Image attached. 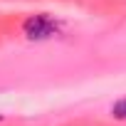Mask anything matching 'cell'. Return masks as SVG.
I'll return each instance as SVG.
<instances>
[{
  "label": "cell",
  "mask_w": 126,
  "mask_h": 126,
  "mask_svg": "<svg viewBox=\"0 0 126 126\" xmlns=\"http://www.w3.org/2000/svg\"><path fill=\"white\" fill-rule=\"evenodd\" d=\"M111 114H114L116 119H126V99H121V101H116V104L111 106Z\"/></svg>",
  "instance_id": "2"
},
{
  "label": "cell",
  "mask_w": 126,
  "mask_h": 126,
  "mask_svg": "<svg viewBox=\"0 0 126 126\" xmlns=\"http://www.w3.org/2000/svg\"><path fill=\"white\" fill-rule=\"evenodd\" d=\"M0 119H3V116H0Z\"/></svg>",
  "instance_id": "3"
},
{
  "label": "cell",
  "mask_w": 126,
  "mask_h": 126,
  "mask_svg": "<svg viewBox=\"0 0 126 126\" xmlns=\"http://www.w3.org/2000/svg\"><path fill=\"white\" fill-rule=\"evenodd\" d=\"M25 35H27L30 40H45V37H52V35H54V25H52L49 17L35 15V17H30V20L25 22Z\"/></svg>",
  "instance_id": "1"
}]
</instances>
